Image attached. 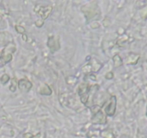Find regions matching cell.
<instances>
[{"instance_id":"obj_4","label":"cell","mask_w":147,"mask_h":138,"mask_svg":"<svg viewBox=\"0 0 147 138\" xmlns=\"http://www.w3.org/2000/svg\"><path fill=\"white\" fill-rule=\"evenodd\" d=\"M47 45L49 48L51 50L52 53H54L56 50L60 49V43H59L58 39L56 38L55 36H52L49 38L48 42H47Z\"/></svg>"},{"instance_id":"obj_13","label":"cell","mask_w":147,"mask_h":138,"mask_svg":"<svg viewBox=\"0 0 147 138\" xmlns=\"http://www.w3.org/2000/svg\"><path fill=\"white\" fill-rule=\"evenodd\" d=\"M23 38H24V40H26V39H27V37H26V36L24 34V35H23Z\"/></svg>"},{"instance_id":"obj_8","label":"cell","mask_w":147,"mask_h":138,"mask_svg":"<svg viewBox=\"0 0 147 138\" xmlns=\"http://www.w3.org/2000/svg\"><path fill=\"white\" fill-rule=\"evenodd\" d=\"M9 80V76L7 74H4L1 76V82L2 84H5L6 83H7V82H8Z\"/></svg>"},{"instance_id":"obj_3","label":"cell","mask_w":147,"mask_h":138,"mask_svg":"<svg viewBox=\"0 0 147 138\" xmlns=\"http://www.w3.org/2000/svg\"><path fill=\"white\" fill-rule=\"evenodd\" d=\"M116 99L115 96H112L109 101V103H107V106L105 108V112L106 114L109 116H113L116 112Z\"/></svg>"},{"instance_id":"obj_6","label":"cell","mask_w":147,"mask_h":138,"mask_svg":"<svg viewBox=\"0 0 147 138\" xmlns=\"http://www.w3.org/2000/svg\"><path fill=\"white\" fill-rule=\"evenodd\" d=\"M40 93H41V94L44 95H50L52 93V91L47 84H45L44 86H42L41 89H40Z\"/></svg>"},{"instance_id":"obj_10","label":"cell","mask_w":147,"mask_h":138,"mask_svg":"<svg viewBox=\"0 0 147 138\" xmlns=\"http://www.w3.org/2000/svg\"><path fill=\"white\" fill-rule=\"evenodd\" d=\"M15 28H16V30H17L19 33H24V32H25V29H24L23 27H22V26L17 25L15 27Z\"/></svg>"},{"instance_id":"obj_5","label":"cell","mask_w":147,"mask_h":138,"mask_svg":"<svg viewBox=\"0 0 147 138\" xmlns=\"http://www.w3.org/2000/svg\"><path fill=\"white\" fill-rule=\"evenodd\" d=\"M18 86L20 91L26 93V92H28L30 90V89L32 86V84L30 80H27V79H21L19 81Z\"/></svg>"},{"instance_id":"obj_9","label":"cell","mask_w":147,"mask_h":138,"mask_svg":"<svg viewBox=\"0 0 147 138\" xmlns=\"http://www.w3.org/2000/svg\"><path fill=\"white\" fill-rule=\"evenodd\" d=\"M16 85H17V82H16V79L14 78H12V80H11V86H10L9 89L11 91L14 92L16 90Z\"/></svg>"},{"instance_id":"obj_2","label":"cell","mask_w":147,"mask_h":138,"mask_svg":"<svg viewBox=\"0 0 147 138\" xmlns=\"http://www.w3.org/2000/svg\"><path fill=\"white\" fill-rule=\"evenodd\" d=\"M90 87L87 84H81L78 89V93L80 96L81 101L83 103H87L88 100V93Z\"/></svg>"},{"instance_id":"obj_11","label":"cell","mask_w":147,"mask_h":138,"mask_svg":"<svg viewBox=\"0 0 147 138\" xmlns=\"http://www.w3.org/2000/svg\"><path fill=\"white\" fill-rule=\"evenodd\" d=\"M43 23H44V22H43V20H38V21L36 22L35 24L37 26V27H42V26Z\"/></svg>"},{"instance_id":"obj_7","label":"cell","mask_w":147,"mask_h":138,"mask_svg":"<svg viewBox=\"0 0 147 138\" xmlns=\"http://www.w3.org/2000/svg\"><path fill=\"white\" fill-rule=\"evenodd\" d=\"M113 62H114L115 67H119V66H121L122 64H123L122 59L121 58V57L119 55H116L113 57Z\"/></svg>"},{"instance_id":"obj_1","label":"cell","mask_w":147,"mask_h":138,"mask_svg":"<svg viewBox=\"0 0 147 138\" xmlns=\"http://www.w3.org/2000/svg\"><path fill=\"white\" fill-rule=\"evenodd\" d=\"M53 10V7L51 6H37L34 9V11L38 15L42 17V20L47 19Z\"/></svg>"},{"instance_id":"obj_12","label":"cell","mask_w":147,"mask_h":138,"mask_svg":"<svg viewBox=\"0 0 147 138\" xmlns=\"http://www.w3.org/2000/svg\"><path fill=\"white\" fill-rule=\"evenodd\" d=\"M85 8H86V9H88V11H90V9H89L87 7H85ZM89 18H92V15H91V12H90V17H89Z\"/></svg>"}]
</instances>
